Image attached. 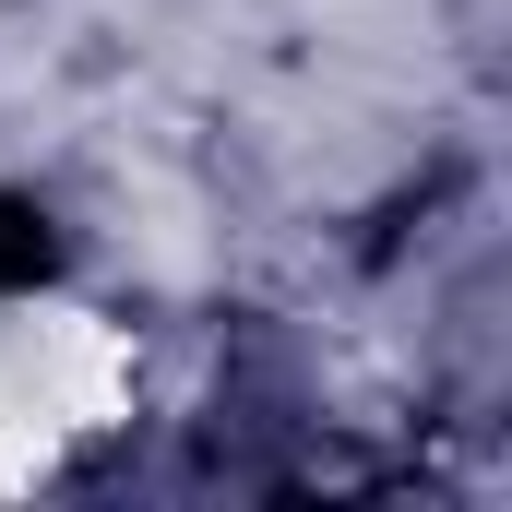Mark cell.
<instances>
[{
    "label": "cell",
    "instance_id": "1",
    "mask_svg": "<svg viewBox=\"0 0 512 512\" xmlns=\"http://www.w3.org/2000/svg\"><path fill=\"white\" fill-rule=\"evenodd\" d=\"M60 239H48V215H24V203H0V286H24V274H48Z\"/></svg>",
    "mask_w": 512,
    "mask_h": 512
}]
</instances>
